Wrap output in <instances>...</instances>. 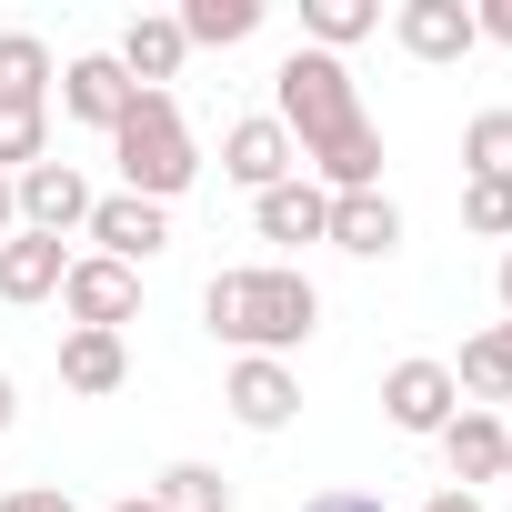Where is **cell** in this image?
<instances>
[{
  "instance_id": "1",
  "label": "cell",
  "mask_w": 512,
  "mask_h": 512,
  "mask_svg": "<svg viewBox=\"0 0 512 512\" xmlns=\"http://www.w3.org/2000/svg\"><path fill=\"white\" fill-rule=\"evenodd\" d=\"M272 91H282V131H292V151L302 161H322V191L342 201V191H382V131L362 121V91H352V71L332 61V51H292L282 71H272Z\"/></svg>"
},
{
  "instance_id": "2",
  "label": "cell",
  "mask_w": 512,
  "mask_h": 512,
  "mask_svg": "<svg viewBox=\"0 0 512 512\" xmlns=\"http://www.w3.org/2000/svg\"><path fill=\"white\" fill-rule=\"evenodd\" d=\"M201 322H211L231 352H251V362H282L292 342H312V322H322V292H312L302 272H282V262H262V272H211V292H201Z\"/></svg>"
},
{
  "instance_id": "3",
  "label": "cell",
  "mask_w": 512,
  "mask_h": 512,
  "mask_svg": "<svg viewBox=\"0 0 512 512\" xmlns=\"http://www.w3.org/2000/svg\"><path fill=\"white\" fill-rule=\"evenodd\" d=\"M111 161H121V191H131V201H171V191L201 181V151H191V121H181L171 91H141V101L121 111Z\"/></svg>"
},
{
  "instance_id": "4",
  "label": "cell",
  "mask_w": 512,
  "mask_h": 512,
  "mask_svg": "<svg viewBox=\"0 0 512 512\" xmlns=\"http://www.w3.org/2000/svg\"><path fill=\"white\" fill-rule=\"evenodd\" d=\"M221 171L251 191V201H262V191H282V181H302V151H292V131L262 111V121H231L221 131Z\"/></svg>"
},
{
  "instance_id": "5",
  "label": "cell",
  "mask_w": 512,
  "mask_h": 512,
  "mask_svg": "<svg viewBox=\"0 0 512 512\" xmlns=\"http://www.w3.org/2000/svg\"><path fill=\"white\" fill-rule=\"evenodd\" d=\"M61 312H71V332H121L131 312H141V272H121V262H71V282H61Z\"/></svg>"
},
{
  "instance_id": "6",
  "label": "cell",
  "mask_w": 512,
  "mask_h": 512,
  "mask_svg": "<svg viewBox=\"0 0 512 512\" xmlns=\"http://www.w3.org/2000/svg\"><path fill=\"white\" fill-rule=\"evenodd\" d=\"M11 211H21V231H51V241H61V231L91 221V181H81L71 161H31V171L11 181Z\"/></svg>"
},
{
  "instance_id": "7",
  "label": "cell",
  "mask_w": 512,
  "mask_h": 512,
  "mask_svg": "<svg viewBox=\"0 0 512 512\" xmlns=\"http://www.w3.org/2000/svg\"><path fill=\"white\" fill-rule=\"evenodd\" d=\"M91 241H101V262H121V272H141L151 251L171 241V221H161V201H131V191H111V201H91V221H81Z\"/></svg>"
},
{
  "instance_id": "8",
  "label": "cell",
  "mask_w": 512,
  "mask_h": 512,
  "mask_svg": "<svg viewBox=\"0 0 512 512\" xmlns=\"http://www.w3.org/2000/svg\"><path fill=\"white\" fill-rule=\"evenodd\" d=\"M382 412H392V432H442L462 412V392H452L442 362H392L382 372Z\"/></svg>"
},
{
  "instance_id": "9",
  "label": "cell",
  "mask_w": 512,
  "mask_h": 512,
  "mask_svg": "<svg viewBox=\"0 0 512 512\" xmlns=\"http://www.w3.org/2000/svg\"><path fill=\"white\" fill-rule=\"evenodd\" d=\"M221 402H231V422H241V432H282V422L302 412V382H292L282 362H251V352H241V362H231V382H221Z\"/></svg>"
},
{
  "instance_id": "10",
  "label": "cell",
  "mask_w": 512,
  "mask_h": 512,
  "mask_svg": "<svg viewBox=\"0 0 512 512\" xmlns=\"http://www.w3.org/2000/svg\"><path fill=\"white\" fill-rule=\"evenodd\" d=\"M141 91H131V71L111 61V51H81L71 71H61V111L71 121H91V131H121V111H131Z\"/></svg>"
},
{
  "instance_id": "11",
  "label": "cell",
  "mask_w": 512,
  "mask_h": 512,
  "mask_svg": "<svg viewBox=\"0 0 512 512\" xmlns=\"http://www.w3.org/2000/svg\"><path fill=\"white\" fill-rule=\"evenodd\" d=\"M392 41H402L412 61H462L482 31H472V0H402V11H392Z\"/></svg>"
},
{
  "instance_id": "12",
  "label": "cell",
  "mask_w": 512,
  "mask_h": 512,
  "mask_svg": "<svg viewBox=\"0 0 512 512\" xmlns=\"http://www.w3.org/2000/svg\"><path fill=\"white\" fill-rule=\"evenodd\" d=\"M442 452H452V492H472V482H502V452H512V422L502 412H452L442 422Z\"/></svg>"
},
{
  "instance_id": "13",
  "label": "cell",
  "mask_w": 512,
  "mask_h": 512,
  "mask_svg": "<svg viewBox=\"0 0 512 512\" xmlns=\"http://www.w3.org/2000/svg\"><path fill=\"white\" fill-rule=\"evenodd\" d=\"M61 282H71V251L51 231H11L0 241V302H51Z\"/></svg>"
},
{
  "instance_id": "14",
  "label": "cell",
  "mask_w": 512,
  "mask_h": 512,
  "mask_svg": "<svg viewBox=\"0 0 512 512\" xmlns=\"http://www.w3.org/2000/svg\"><path fill=\"white\" fill-rule=\"evenodd\" d=\"M322 241H332V251H352V262H382V251H402V211H392L382 191H342Z\"/></svg>"
},
{
  "instance_id": "15",
  "label": "cell",
  "mask_w": 512,
  "mask_h": 512,
  "mask_svg": "<svg viewBox=\"0 0 512 512\" xmlns=\"http://www.w3.org/2000/svg\"><path fill=\"white\" fill-rule=\"evenodd\" d=\"M251 221H262V241H322L332 231V191L322 181H282V191L251 201Z\"/></svg>"
},
{
  "instance_id": "16",
  "label": "cell",
  "mask_w": 512,
  "mask_h": 512,
  "mask_svg": "<svg viewBox=\"0 0 512 512\" xmlns=\"http://www.w3.org/2000/svg\"><path fill=\"white\" fill-rule=\"evenodd\" d=\"M61 382L71 392H121L131 382V352H121V332H61Z\"/></svg>"
},
{
  "instance_id": "17",
  "label": "cell",
  "mask_w": 512,
  "mask_h": 512,
  "mask_svg": "<svg viewBox=\"0 0 512 512\" xmlns=\"http://www.w3.org/2000/svg\"><path fill=\"white\" fill-rule=\"evenodd\" d=\"M0 111H51V51H41V31H0Z\"/></svg>"
},
{
  "instance_id": "18",
  "label": "cell",
  "mask_w": 512,
  "mask_h": 512,
  "mask_svg": "<svg viewBox=\"0 0 512 512\" xmlns=\"http://www.w3.org/2000/svg\"><path fill=\"white\" fill-rule=\"evenodd\" d=\"M181 51H191V41H181V21H161V11H151V21H131V31H121V51H111V61L131 71V91H151V81H171V71H181Z\"/></svg>"
},
{
  "instance_id": "19",
  "label": "cell",
  "mask_w": 512,
  "mask_h": 512,
  "mask_svg": "<svg viewBox=\"0 0 512 512\" xmlns=\"http://www.w3.org/2000/svg\"><path fill=\"white\" fill-rule=\"evenodd\" d=\"M442 372H452V392H472V412L482 402H512V342H502V322L482 342H462V362H442Z\"/></svg>"
},
{
  "instance_id": "20",
  "label": "cell",
  "mask_w": 512,
  "mask_h": 512,
  "mask_svg": "<svg viewBox=\"0 0 512 512\" xmlns=\"http://www.w3.org/2000/svg\"><path fill=\"white\" fill-rule=\"evenodd\" d=\"M171 21H181V41L231 51V41H251V31H262V0H191V11H171Z\"/></svg>"
},
{
  "instance_id": "21",
  "label": "cell",
  "mask_w": 512,
  "mask_h": 512,
  "mask_svg": "<svg viewBox=\"0 0 512 512\" xmlns=\"http://www.w3.org/2000/svg\"><path fill=\"white\" fill-rule=\"evenodd\" d=\"M302 31H312V51H352V41H372L382 31V11H372V0H302Z\"/></svg>"
},
{
  "instance_id": "22",
  "label": "cell",
  "mask_w": 512,
  "mask_h": 512,
  "mask_svg": "<svg viewBox=\"0 0 512 512\" xmlns=\"http://www.w3.org/2000/svg\"><path fill=\"white\" fill-rule=\"evenodd\" d=\"M151 512H231V482H221L211 462H171V472L151 482Z\"/></svg>"
},
{
  "instance_id": "23",
  "label": "cell",
  "mask_w": 512,
  "mask_h": 512,
  "mask_svg": "<svg viewBox=\"0 0 512 512\" xmlns=\"http://www.w3.org/2000/svg\"><path fill=\"white\" fill-rule=\"evenodd\" d=\"M462 161H472V181H512V111H482L462 131Z\"/></svg>"
},
{
  "instance_id": "24",
  "label": "cell",
  "mask_w": 512,
  "mask_h": 512,
  "mask_svg": "<svg viewBox=\"0 0 512 512\" xmlns=\"http://www.w3.org/2000/svg\"><path fill=\"white\" fill-rule=\"evenodd\" d=\"M462 221L482 241H512V181H462Z\"/></svg>"
},
{
  "instance_id": "25",
  "label": "cell",
  "mask_w": 512,
  "mask_h": 512,
  "mask_svg": "<svg viewBox=\"0 0 512 512\" xmlns=\"http://www.w3.org/2000/svg\"><path fill=\"white\" fill-rule=\"evenodd\" d=\"M41 141H51V111H0V161H11V181L41 161Z\"/></svg>"
},
{
  "instance_id": "26",
  "label": "cell",
  "mask_w": 512,
  "mask_h": 512,
  "mask_svg": "<svg viewBox=\"0 0 512 512\" xmlns=\"http://www.w3.org/2000/svg\"><path fill=\"white\" fill-rule=\"evenodd\" d=\"M472 31H482V41H512V0H482V11H472Z\"/></svg>"
},
{
  "instance_id": "27",
  "label": "cell",
  "mask_w": 512,
  "mask_h": 512,
  "mask_svg": "<svg viewBox=\"0 0 512 512\" xmlns=\"http://www.w3.org/2000/svg\"><path fill=\"white\" fill-rule=\"evenodd\" d=\"M302 512H382V502H372V492H312Z\"/></svg>"
},
{
  "instance_id": "28",
  "label": "cell",
  "mask_w": 512,
  "mask_h": 512,
  "mask_svg": "<svg viewBox=\"0 0 512 512\" xmlns=\"http://www.w3.org/2000/svg\"><path fill=\"white\" fill-rule=\"evenodd\" d=\"M0 512H71V492H11Z\"/></svg>"
},
{
  "instance_id": "29",
  "label": "cell",
  "mask_w": 512,
  "mask_h": 512,
  "mask_svg": "<svg viewBox=\"0 0 512 512\" xmlns=\"http://www.w3.org/2000/svg\"><path fill=\"white\" fill-rule=\"evenodd\" d=\"M422 512H482V492H432Z\"/></svg>"
},
{
  "instance_id": "30",
  "label": "cell",
  "mask_w": 512,
  "mask_h": 512,
  "mask_svg": "<svg viewBox=\"0 0 512 512\" xmlns=\"http://www.w3.org/2000/svg\"><path fill=\"white\" fill-rule=\"evenodd\" d=\"M11 412H21V392H11V372H0V432H11Z\"/></svg>"
},
{
  "instance_id": "31",
  "label": "cell",
  "mask_w": 512,
  "mask_h": 512,
  "mask_svg": "<svg viewBox=\"0 0 512 512\" xmlns=\"http://www.w3.org/2000/svg\"><path fill=\"white\" fill-rule=\"evenodd\" d=\"M21 231V211H11V181H0V241H11Z\"/></svg>"
},
{
  "instance_id": "32",
  "label": "cell",
  "mask_w": 512,
  "mask_h": 512,
  "mask_svg": "<svg viewBox=\"0 0 512 512\" xmlns=\"http://www.w3.org/2000/svg\"><path fill=\"white\" fill-rule=\"evenodd\" d=\"M502 322H512V251H502Z\"/></svg>"
},
{
  "instance_id": "33",
  "label": "cell",
  "mask_w": 512,
  "mask_h": 512,
  "mask_svg": "<svg viewBox=\"0 0 512 512\" xmlns=\"http://www.w3.org/2000/svg\"><path fill=\"white\" fill-rule=\"evenodd\" d=\"M111 512H151V502H111Z\"/></svg>"
},
{
  "instance_id": "34",
  "label": "cell",
  "mask_w": 512,
  "mask_h": 512,
  "mask_svg": "<svg viewBox=\"0 0 512 512\" xmlns=\"http://www.w3.org/2000/svg\"><path fill=\"white\" fill-rule=\"evenodd\" d=\"M502 482H512V452H502Z\"/></svg>"
},
{
  "instance_id": "35",
  "label": "cell",
  "mask_w": 512,
  "mask_h": 512,
  "mask_svg": "<svg viewBox=\"0 0 512 512\" xmlns=\"http://www.w3.org/2000/svg\"><path fill=\"white\" fill-rule=\"evenodd\" d=\"M502 342H512V322H502Z\"/></svg>"
}]
</instances>
